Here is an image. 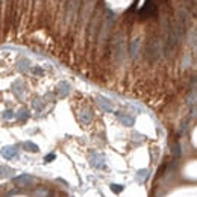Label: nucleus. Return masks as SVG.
<instances>
[{
    "instance_id": "6e6552de",
    "label": "nucleus",
    "mask_w": 197,
    "mask_h": 197,
    "mask_svg": "<svg viewBox=\"0 0 197 197\" xmlns=\"http://www.w3.org/2000/svg\"><path fill=\"white\" fill-rule=\"evenodd\" d=\"M11 88H12V91L15 93L17 97H23V94H24V84H23L21 81H15Z\"/></svg>"
},
{
    "instance_id": "7ed1b4c3",
    "label": "nucleus",
    "mask_w": 197,
    "mask_h": 197,
    "mask_svg": "<svg viewBox=\"0 0 197 197\" xmlns=\"http://www.w3.org/2000/svg\"><path fill=\"white\" fill-rule=\"evenodd\" d=\"M14 182H15L18 187H31V185L34 184V178L29 176V175H21V176L14 178Z\"/></svg>"
},
{
    "instance_id": "f03ea898",
    "label": "nucleus",
    "mask_w": 197,
    "mask_h": 197,
    "mask_svg": "<svg viewBox=\"0 0 197 197\" xmlns=\"http://www.w3.org/2000/svg\"><path fill=\"white\" fill-rule=\"evenodd\" d=\"M115 115H117V118H118V121L121 123V125H125V126H128V128L134 126L135 117H132V115H129V114H123V112H117Z\"/></svg>"
},
{
    "instance_id": "4468645a",
    "label": "nucleus",
    "mask_w": 197,
    "mask_h": 197,
    "mask_svg": "<svg viewBox=\"0 0 197 197\" xmlns=\"http://www.w3.org/2000/svg\"><path fill=\"white\" fill-rule=\"evenodd\" d=\"M147 176H149V170H146V168H141L138 170V173H137V182H144L147 179Z\"/></svg>"
},
{
    "instance_id": "0eeeda50",
    "label": "nucleus",
    "mask_w": 197,
    "mask_h": 197,
    "mask_svg": "<svg viewBox=\"0 0 197 197\" xmlns=\"http://www.w3.org/2000/svg\"><path fill=\"white\" fill-rule=\"evenodd\" d=\"M115 52H117V55H118L120 59L125 58L126 52H125V40H123V37H120L118 41H117V44H115Z\"/></svg>"
},
{
    "instance_id": "ddd939ff",
    "label": "nucleus",
    "mask_w": 197,
    "mask_h": 197,
    "mask_svg": "<svg viewBox=\"0 0 197 197\" xmlns=\"http://www.w3.org/2000/svg\"><path fill=\"white\" fill-rule=\"evenodd\" d=\"M23 149H26L28 152H40V147L32 143V141H26V143H23Z\"/></svg>"
},
{
    "instance_id": "412c9836",
    "label": "nucleus",
    "mask_w": 197,
    "mask_h": 197,
    "mask_svg": "<svg viewBox=\"0 0 197 197\" xmlns=\"http://www.w3.org/2000/svg\"><path fill=\"white\" fill-rule=\"evenodd\" d=\"M132 137H134V140L138 143V141H141V140H144V135H141V134H138V132H134L132 134Z\"/></svg>"
},
{
    "instance_id": "1a4fd4ad",
    "label": "nucleus",
    "mask_w": 197,
    "mask_h": 197,
    "mask_svg": "<svg viewBox=\"0 0 197 197\" xmlns=\"http://www.w3.org/2000/svg\"><path fill=\"white\" fill-rule=\"evenodd\" d=\"M79 120H81V123H84V125H88V123L93 120V112H91L90 109L82 111V112L79 114Z\"/></svg>"
},
{
    "instance_id": "423d86ee",
    "label": "nucleus",
    "mask_w": 197,
    "mask_h": 197,
    "mask_svg": "<svg viewBox=\"0 0 197 197\" xmlns=\"http://www.w3.org/2000/svg\"><path fill=\"white\" fill-rule=\"evenodd\" d=\"M70 91H71V87H70V84H68V82L62 81V82H59V84H58V93H59V96H61V97L68 96V94H70Z\"/></svg>"
},
{
    "instance_id": "9d476101",
    "label": "nucleus",
    "mask_w": 197,
    "mask_h": 197,
    "mask_svg": "<svg viewBox=\"0 0 197 197\" xmlns=\"http://www.w3.org/2000/svg\"><path fill=\"white\" fill-rule=\"evenodd\" d=\"M14 176V170L9 168L8 165H0V178L3 179H8V178H12Z\"/></svg>"
},
{
    "instance_id": "f257e3e1",
    "label": "nucleus",
    "mask_w": 197,
    "mask_h": 197,
    "mask_svg": "<svg viewBox=\"0 0 197 197\" xmlns=\"http://www.w3.org/2000/svg\"><path fill=\"white\" fill-rule=\"evenodd\" d=\"M90 164L91 167L94 168H105L106 167V161H105V156L99 152H93L90 155Z\"/></svg>"
},
{
    "instance_id": "f8f14e48",
    "label": "nucleus",
    "mask_w": 197,
    "mask_h": 197,
    "mask_svg": "<svg viewBox=\"0 0 197 197\" xmlns=\"http://www.w3.org/2000/svg\"><path fill=\"white\" fill-rule=\"evenodd\" d=\"M129 52H131V56L135 58L138 53H140V40H134L129 46Z\"/></svg>"
},
{
    "instance_id": "20e7f679",
    "label": "nucleus",
    "mask_w": 197,
    "mask_h": 197,
    "mask_svg": "<svg viewBox=\"0 0 197 197\" xmlns=\"http://www.w3.org/2000/svg\"><path fill=\"white\" fill-rule=\"evenodd\" d=\"M96 100H97L99 106H100L105 112H111V111H112V103H111L109 99H106V97H103V96H97Z\"/></svg>"
},
{
    "instance_id": "5701e85b",
    "label": "nucleus",
    "mask_w": 197,
    "mask_h": 197,
    "mask_svg": "<svg viewBox=\"0 0 197 197\" xmlns=\"http://www.w3.org/2000/svg\"><path fill=\"white\" fill-rule=\"evenodd\" d=\"M191 44L196 46V31H194V29L191 31Z\"/></svg>"
},
{
    "instance_id": "6ab92c4d",
    "label": "nucleus",
    "mask_w": 197,
    "mask_h": 197,
    "mask_svg": "<svg viewBox=\"0 0 197 197\" xmlns=\"http://www.w3.org/2000/svg\"><path fill=\"white\" fill-rule=\"evenodd\" d=\"M173 155H175V156H179V155H181V146H179L178 141L173 144Z\"/></svg>"
},
{
    "instance_id": "39448f33",
    "label": "nucleus",
    "mask_w": 197,
    "mask_h": 197,
    "mask_svg": "<svg viewBox=\"0 0 197 197\" xmlns=\"http://www.w3.org/2000/svg\"><path fill=\"white\" fill-rule=\"evenodd\" d=\"M17 153H18L17 146H5L3 149H2V156L5 159H12V158L17 156Z\"/></svg>"
},
{
    "instance_id": "a211bd4d",
    "label": "nucleus",
    "mask_w": 197,
    "mask_h": 197,
    "mask_svg": "<svg viewBox=\"0 0 197 197\" xmlns=\"http://www.w3.org/2000/svg\"><path fill=\"white\" fill-rule=\"evenodd\" d=\"M111 190H112L115 194H120L123 190H125V187H123V185H117V184H112V185H111Z\"/></svg>"
},
{
    "instance_id": "b1692460",
    "label": "nucleus",
    "mask_w": 197,
    "mask_h": 197,
    "mask_svg": "<svg viewBox=\"0 0 197 197\" xmlns=\"http://www.w3.org/2000/svg\"><path fill=\"white\" fill-rule=\"evenodd\" d=\"M32 71H34V73H35V75H43V73H44V71H43V70H41V68H40V67H35V68H34V70H32Z\"/></svg>"
},
{
    "instance_id": "f3484780",
    "label": "nucleus",
    "mask_w": 197,
    "mask_h": 197,
    "mask_svg": "<svg viewBox=\"0 0 197 197\" xmlns=\"http://www.w3.org/2000/svg\"><path fill=\"white\" fill-rule=\"evenodd\" d=\"M28 117H29V111H28V109H20L18 114H17V118H18V120H26Z\"/></svg>"
},
{
    "instance_id": "aec40b11",
    "label": "nucleus",
    "mask_w": 197,
    "mask_h": 197,
    "mask_svg": "<svg viewBox=\"0 0 197 197\" xmlns=\"http://www.w3.org/2000/svg\"><path fill=\"white\" fill-rule=\"evenodd\" d=\"M3 118H5V120H11V118H14V112H12L11 109L5 111V112H3Z\"/></svg>"
},
{
    "instance_id": "4be33fe9",
    "label": "nucleus",
    "mask_w": 197,
    "mask_h": 197,
    "mask_svg": "<svg viewBox=\"0 0 197 197\" xmlns=\"http://www.w3.org/2000/svg\"><path fill=\"white\" fill-rule=\"evenodd\" d=\"M55 158H56V155H55V153H50V155H47V156H46V161H47V162H50V161H53Z\"/></svg>"
},
{
    "instance_id": "2eb2a0df",
    "label": "nucleus",
    "mask_w": 197,
    "mask_h": 197,
    "mask_svg": "<svg viewBox=\"0 0 197 197\" xmlns=\"http://www.w3.org/2000/svg\"><path fill=\"white\" fill-rule=\"evenodd\" d=\"M32 108L35 111H41L44 108V100H43V99H34V100H32Z\"/></svg>"
},
{
    "instance_id": "9b49d317",
    "label": "nucleus",
    "mask_w": 197,
    "mask_h": 197,
    "mask_svg": "<svg viewBox=\"0 0 197 197\" xmlns=\"http://www.w3.org/2000/svg\"><path fill=\"white\" fill-rule=\"evenodd\" d=\"M17 67L20 71H28L31 68V61L28 58H20L18 62H17Z\"/></svg>"
},
{
    "instance_id": "dca6fc26",
    "label": "nucleus",
    "mask_w": 197,
    "mask_h": 197,
    "mask_svg": "<svg viewBox=\"0 0 197 197\" xmlns=\"http://www.w3.org/2000/svg\"><path fill=\"white\" fill-rule=\"evenodd\" d=\"M190 121H191V118H190V117L184 120V123L181 125V129H179V135H184V134L187 132V129H188V125H190Z\"/></svg>"
}]
</instances>
